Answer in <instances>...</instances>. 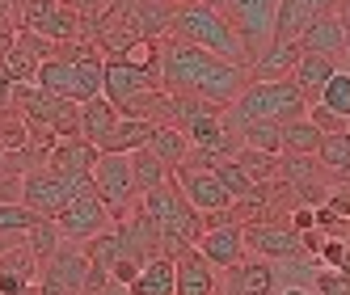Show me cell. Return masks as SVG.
<instances>
[{
	"label": "cell",
	"mask_w": 350,
	"mask_h": 295,
	"mask_svg": "<svg viewBox=\"0 0 350 295\" xmlns=\"http://www.w3.org/2000/svg\"><path fill=\"white\" fill-rule=\"evenodd\" d=\"M169 34H178V38H186L194 46H203V51L228 59V64H254L245 38L237 34V26L211 5V0H182V5L173 9Z\"/></svg>",
	"instance_id": "obj_1"
},
{
	"label": "cell",
	"mask_w": 350,
	"mask_h": 295,
	"mask_svg": "<svg viewBox=\"0 0 350 295\" xmlns=\"http://www.w3.org/2000/svg\"><path fill=\"white\" fill-rule=\"evenodd\" d=\"M139 207H144L148 219L157 224V232H161V240H165V253H169V257H178L182 249H194L198 236L207 232V215L190 207V199L178 190V182H173V178H169L165 186H157V190H148L144 199H139Z\"/></svg>",
	"instance_id": "obj_2"
},
{
	"label": "cell",
	"mask_w": 350,
	"mask_h": 295,
	"mask_svg": "<svg viewBox=\"0 0 350 295\" xmlns=\"http://www.w3.org/2000/svg\"><path fill=\"white\" fill-rule=\"evenodd\" d=\"M308 114V97L295 89V81H249L245 93L224 110V127L237 131L249 118H270V122H291ZM237 139V135H232Z\"/></svg>",
	"instance_id": "obj_3"
},
{
	"label": "cell",
	"mask_w": 350,
	"mask_h": 295,
	"mask_svg": "<svg viewBox=\"0 0 350 295\" xmlns=\"http://www.w3.org/2000/svg\"><path fill=\"white\" fill-rule=\"evenodd\" d=\"M215 64H219V55L203 51V46H194V42H186V38H178V34H165V38H161V68H157V81H161L165 93H186V97H194L198 85H203L211 72H215Z\"/></svg>",
	"instance_id": "obj_4"
},
{
	"label": "cell",
	"mask_w": 350,
	"mask_h": 295,
	"mask_svg": "<svg viewBox=\"0 0 350 295\" xmlns=\"http://www.w3.org/2000/svg\"><path fill=\"white\" fill-rule=\"evenodd\" d=\"M93 194L102 199V207L110 211V219H122V215H131L139 207V186H135V173H131V156H122V152H102L93 165Z\"/></svg>",
	"instance_id": "obj_5"
},
{
	"label": "cell",
	"mask_w": 350,
	"mask_h": 295,
	"mask_svg": "<svg viewBox=\"0 0 350 295\" xmlns=\"http://www.w3.org/2000/svg\"><path fill=\"white\" fill-rule=\"evenodd\" d=\"M211 5L237 26L245 38L249 55H258L266 42H274V17H279V0H211Z\"/></svg>",
	"instance_id": "obj_6"
},
{
	"label": "cell",
	"mask_w": 350,
	"mask_h": 295,
	"mask_svg": "<svg viewBox=\"0 0 350 295\" xmlns=\"http://www.w3.org/2000/svg\"><path fill=\"white\" fill-rule=\"evenodd\" d=\"M17 21H21V30H34L51 42H77L81 30H85L81 13L68 9L64 0H26V5L17 9Z\"/></svg>",
	"instance_id": "obj_7"
},
{
	"label": "cell",
	"mask_w": 350,
	"mask_h": 295,
	"mask_svg": "<svg viewBox=\"0 0 350 295\" xmlns=\"http://www.w3.org/2000/svg\"><path fill=\"white\" fill-rule=\"evenodd\" d=\"M89 182H72V178H59V173H51V169H34V173H26L21 178V203H26L30 211H38L42 219H55L77 194L85 190Z\"/></svg>",
	"instance_id": "obj_8"
},
{
	"label": "cell",
	"mask_w": 350,
	"mask_h": 295,
	"mask_svg": "<svg viewBox=\"0 0 350 295\" xmlns=\"http://www.w3.org/2000/svg\"><path fill=\"white\" fill-rule=\"evenodd\" d=\"M110 224H114V219H110V211L102 207V199L93 194V182L55 215V228H59L64 244H85V240H93V236H102Z\"/></svg>",
	"instance_id": "obj_9"
},
{
	"label": "cell",
	"mask_w": 350,
	"mask_h": 295,
	"mask_svg": "<svg viewBox=\"0 0 350 295\" xmlns=\"http://www.w3.org/2000/svg\"><path fill=\"white\" fill-rule=\"evenodd\" d=\"M93 262L85 257L81 244H59L51 262H42L38 275V295H85Z\"/></svg>",
	"instance_id": "obj_10"
},
{
	"label": "cell",
	"mask_w": 350,
	"mask_h": 295,
	"mask_svg": "<svg viewBox=\"0 0 350 295\" xmlns=\"http://www.w3.org/2000/svg\"><path fill=\"white\" fill-rule=\"evenodd\" d=\"M215 270H228L245 257V224L237 219V211H219V215H207V232L198 236L194 244Z\"/></svg>",
	"instance_id": "obj_11"
},
{
	"label": "cell",
	"mask_w": 350,
	"mask_h": 295,
	"mask_svg": "<svg viewBox=\"0 0 350 295\" xmlns=\"http://www.w3.org/2000/svg\"><path fill=\"white\" fill-rule=\"evenodd\" d=\"M279 173H283V182L295 190L299 207H325V199H329V190H334L329 173L321 169V160H317V156H295V152H283V156H279Z\"/></svg>",
	"instance_id": "obj_12"
},
{
	"label": "cell",
	"mask_w": 350,
	"mask_h": 295,
	"mask_svg": "<svg viewBox=\"0 0 350 295\" xmlns=\"http://www.w3.org/2000/svg\"><path fill=\"white\" fill-rule=\"evenodd\" d=\"M245 244L266 262L304 257V236H299L287 219H254V224H245Z\"/></svg>",
	"instance_id": "obj_13"
},
{
	"label": "cell",
	"mask_w": 350,
	"mask_h": 295,
	"mask_svg": "<svg viewBox=\"0 0 350 295\" xmlns=\"http://www.w3.org/2000/svg\"><path fill=\"white\" fill-rule=\"evenodd\" d=\"M173 182H178V190L190 199L194 211L203 215H219V211H232V194L224 190V182L215 178V169H198V165H182L173 169Z\"/></svg>",
	"instance_id": "obj_14"
},
{
	"label": "cell",
	"mask_w": 350,
	"mask_h": 295,
	"mask_svg": "<svg viewBox=\"0 0 350 295\" xmlns=\"http://www.w3.org/2000/svg\"><path fill=\"white\" fill-rule=\"evenodd\" d=\"M279 291V270L266 257H241L237 266L224 270L219 295H274Z\"/></svg>",
	"instance_id": "obj_15"
},
{
	"label": "cell",
	"mask_w": 350,
	"mask_h": 295,
	"mask_svg": "<svg viewBox=\"0 0 350 295\" xmlns=\"http://www.w3.org/2000/svg\"><path fill=\"white\" fill-rule=\"evenodd\" d=\"M97 156H102V148L89 143L85 135L59 139V143L51 148V156H46V169H51V173H59V178H72V182H89Z\"/></svg>",
	"instance_id": "obj_16"
},
{
	"label": "cell",
	"mask_w": 350,
	"mask_h": 295,
	"mask_svg": "<svg viewBox=\"0 0 350 295\" xmlns=\"http://www.w3.org/2000/svg\"><path fill=\"white\" fill-rule=\"evenodd\" d=\"M299 46H304L308 55H329V59H346V21L342 13H317L312 17V26L299 34Z\"/></svg>",
	"instance_id": "obj_17"
},
{
	"label": "cell",
	"mask_w": 350,
	"mask_h": 295,
	"mask_svg": "<svg viewBox=\"0 0 350 295\" xmlns=\"http://www.w3.org/2000/svg\"><path fill=\"white\" fill-rule=\"evenodd\" d=\"M173 262H178V295H219V270L198 249H182Z\"/></svg>",
	"instance_id": "obj_18"
},
{
	"label": "cell",
	"mask_w": 350,
	"mask_h": 295,
	"mask_svg": "<svg viewBox=\"0 0 350 295\" xmlns=\"http://www.w3.org/2000/svg\"><path fill=\"white\" fill-rule=\"evenodd\" d=\"M299 55H304V46L299 42H266L262 51L254 55V64H249V76L254 81H287L291 72H295V64H299Z\"/></svg>",
	"instance_id": "obj_19"
},
{
	"label": "cell",
	"mask_w": 350,
	"mask_h": 295,
	"mask_svg": "<svg viewBox=\"0 0 350 295\" xmlns=\"http://www.w3.org/2000/svg\"><path fill=\"white\" fill-rule=\"evenodd\" d=\"M342 64L338 59H329V55H299V64H295V72H291V81H295V89L308 97V106L321 97V89L334 81V72H338Z\"/></svg>",
	"instance_id": "obj_20"
},
{
	"label": "cell",
	"mask_w": 350,
	"mask_h": 295,
	"mask_svg": "<svg viewBox=\"0 0 350 295\" xmlns=\"http://www.w3.org/2000/svg\"><path fill=\"white\" fill-rule=\"evenodd\" d=\"M127 291H131V295H178V262H173L169 253L144 262L139 279H135Z\"/></svg>",
	"instance_id": "obj_21"
},
{
	"label": "cell",
	"mask_w": 350,
	"mask_h": 295,
	"mask_svg": "<svg viewBox=\"0 0 350 295\" xmlns=\"http://www.w3.org/2000/svg\"><path fill=\"white\" fill-rule=\"evenodd\" d=\"M118 106H110L106 97H93V102H85L81 106V135L89 139V143H97V148H106V139L114 135V127H118Z\"/></svg>",
	"instance_id": "obj_22"
},
{
	"label": "cell",
	"mask_w": 350,
	"mask_h": 295,
	"mask_svg": "<svg viewBox=\"0 0 350 295\" xmlns=\"http://www.w3.org/2000/svg\"><path fill=\"white\" fill-rule=\"evenodd\" d=\"M148 148L169 165V169H182L186 160H190V139H186V131L178 127V122H157L152 127V139H148Z\"/></svg>",
	"instance_id": "obj_23"
},
{
	"label": "cell",
	"mask_w": 350,
	"mask_h": 295,
	"mask_svg": "<svg viewBox=\"0 0 350 295\" xmlns=\"http://www.w3.org/2000/svg\"><path fill=\"white\" fill-rule=\"evenodd\" d=\"M241 148H258V152L270 156H283V122H270V118H249L232 131Z\"/></svg>",
	"instance_id": "obj_24"
},
{
	"label": "cell",
	"mask_w": 350,
	"mask_h": 295,
	"mask_svg": "<svg viewBox=\"0 0 350 295\" xmlns=\"http://www.w3.org/2000/svg\"><path fill=\"white\" fill-rule=\"evenodd\" d=\"M34 85L46 89V93H55V97H68V102H81V97H77V64L64 59V55L46 59V64L38 68V81H34Z\"/></svg>",
	"instance_id": "obj_25"
},
{
	"label": "cell",
	"mask_w": 350,
	"mask_h": 295,
	"mask_svg": "<svg viewBox=\"0 0 350 295\" xmlns=\"http://www.w3.org/2000/svg\"><path fill=\"white\" fill-rule=\"evenodd\" d=\"M81 249H85V257H89L93 266H102L106 275H110V266H114L118 257H131V253H127V236H122V228H118V219H114V224H110V228H106L102 236H93V240H85Z\"/></svg>",
	"instance_id": "obj_26"
},
{
	"label": "cell",
	"mask_w": 350,
	"mask_h": 295,
	"mask_svg": "<svg viewBox=\"0 0 350 295\" xmlns=\"http://www.w3.org/2000/svg\"><path fill=\"white\" fill-rule=\"evenodd\" d=\"M152 127H157L152 118H118V127H114V135L106 139L102 152H122V156H127V152H135V148H148Z\"/></svg>",
	"instance_id": "obj_27"
},
{
	"label": "cell",
	"mask_w": 350,
	"mask_h": 295,
	"mask_svg": "<svg viewBox=\"0 0 350 295\" xmlns=\"http://www.w3.org/2000/svg\"><path fill=\"white\" fill-rule=\"evenodd\" d=\"M131 156V173H135V186H139V194H148V190H157V186H165L169 178H173V169L152 152V148H135V152H127Z\"/></svg>",
	"instance_id": "obj_28"
},
{
	"label": "cell",
	"mask_w": 350,
	"mask_h": 295,
	"mask_svg": "<svg viewBox=\"0 0 350 295\" xmlns=\"http://www.w3.org/2000/svg\"><path fill=\"white\" fill-rule=\"evenodd\" d=\"M312 9L304 5V0H279V17H274V38L279 42H299V34H304L312 26Z\"/></svg>",
	"instance_id": "obj_29"
},
{
	"label": "cell",
	"mask_w": 350,
	"mask_h": 295,
	"mask_svg": "<svg viewBox=\"0 0 350 295\" xmlns=\"http://www.w3.org/2000/svg\"><path fill=\"white\" fill-rule=\"evenodd\" d=\"M321 131L312 127V118H291L283 122V152H295V156H317V148H321Z\"/></svg>",
	"instance_id": "obj_30"
},
{
	"label": "cell",
	"mask_w": 350,
	"mask_h": 295,
	"mask_svg": "<svg viewBox=\"0 0 350 295\" xmlns=\"http://www.w3.org/2000/svg\"><path fill=\"white\" fill-rule=\"evenodd\" d=\"M317 160L329 178H350V131L342 135H325L317 148Z\"/></svg>",
	"instance_id": "obj_31"
},
{
	"label": "cell",
	"mask_w": 350,
	"mask_h": 295,
	"mask_svg": "<svg viewBox=\"0 0 350 295\" xmlns=\"http://www.w3.org/2000/svg\"><path fill=\"white\" fill-rule=\"evenodd\" d=\"M211 169H215V178L224 182V190L232 194V203H245L249 194H254V182H249V173H245V165H241L237 156H219V160H215Z\"/></svg>",
	"instance_id": "obj_32"
},
{
	"label": "cell",
	"mask_w": 350,
	"mask_h": 295,
	"mask_svg": "<svg viewBox=\"0 0 350 295\" xmlns=\"http://www.w3.org/2000/svg\"><path fill=\"white\" fill-rule=\"evenodd\" d=\"M232 156L245 165V173H249L254 186H270L274 178H279V156H270V152H258V148H237Z\"/></svg>",
	"instance_id": "obj_33"
},
{
	"label": "cell",
	"mask_w": 350,
	"mask_h": 295,
	"mask_svg": "<svg viewBox=\"0 0 350 295\" xmlns=\"http://www.w3.org/2000/svg\"><path fill=\"white\" fill-rule=\"evenodd\" d=\"M21 244L38 257V262H51L55 257V249L64 244V236H59V228H55V219H38V224L21 236Z\"/></svg>",
	"instance_id": "obj_34"
},
{
	"label": "cell",
	"mask_w": 350,
	"mask_h": 295,
	"mask_svg": "<svg viewBox=\"0 0 350 295\" xmlns=\"http://www.w3.org/2000/svg\"><path fill=\"white\" fill-rule=\"evenodd\" d=\"M317 102H321L325 110H334L338 118L350 122V68H338V72H334V81L321 89Z\"/></svg>",
	"instance_id": "obj_35"
},
{
	"label": "cell",
	"mask_w": 350,
	"mask_h": 295,
	"mask_svg": "<svg viewBox=\"0 0 350 295\" xmlns=\"http://www.w3.org/2000/svg\"><path fill=\"white\" fill-rule=\"evenodd\" d=\"M38 211H30L26 203H0V232L5 236H26L38 224Z\"/></svg>",
	"instance_id": "obj_36"
},
{
	"label": "cell",
	"mask_w": 350,
	"mask_h": 295,
	"mask_svg": "<svg viewBox=\"0 0 350 295\" xmlns=\"http://www.w3.org/2000/svg\"><path fill=\"white\" fill-rule=\"evenodd\" d=\"M308 118H312V127H317L321 135H342V131H350V122H346V118H338L334 110H325L321 102H312V106H308Z\"/></svg>",
	"instance_id": "obj_37"
},
{
	"label": "cell",
	"mask_w": 350,
	"mask_h": 295,
	"mask_svg": "<svg viewBox=\"0 0 350 295\" xmlns=\"http://www.w3.org/2000/svg\"><path fill=\"white\" fill-rule=\"evenodd\" d=\"M312 291H317V295H350V279L338 275V270H317Z\"/></svg>",
	"instance_id": "obj_38"
},
{
	"label": "cell",
	"mask_w": 350,
	"mask_h": 295,
	"mask_svg": "<svg viewBox=\"0 0 350 295\" xmlns=\"http://www.w3.org/2000/svg\"><path fill=\"white\" fill-rule=\"evenodd\" d=\"M139 270H144V262H135V257H118V262L110 266V283H114V287H131V283L139 279Z\"/></svg>",
	"instance_id": "obj_39"
},
{
	"label": "cell",
	"mask_w": 350,
	"mask_h": 295,
	"mask_svg": "<svg viewBox=\"0 0 350 295\" xmlns=\"http://www.w3.org/2000/svg\"><path fill=\"white\" fill-rule=\"evenodd\" d=\"M325 211H334L338 219H346V224H350V182H342V186L329 190V199H325Z\"/></svg>",
	"instance_id": "obj_40"
},
{
	"label": "cell",
	"mask_w": 350,
	"mask_h": 295,
	"mask_svg": "<svg viewBox=\"0 0 350 295\" xmlns=\"http://www.w3.org/2000/svg\"><path fill=\"white\" fill-rule=\"evenodd\" d=\"M287 224H291L299 236H304V232H312V228H317V207H295Z\"/></svg>",
	"instance_id": "obj_41"
},
{
	"label": "cell",
	"mask_w": 350,
	"mask_h": 295,
	"mask_svg": "<svg viewBox=\"0 0 350 295\" xmlns=\"http://www.w3.org/2000/svg\"><path fill=\"white\" fill-rule=\"evenodd\" d=\"M0 203H21V173H0Z\"/></svg>",
	"instance_id": "obj_42"
},
{
	"label": "cell",
	"mask_w": 350,
	"mask_h": 295,
	"mask_svg": "<svg viewBox=\"0 0 350 295\" xmlns=\"http://www.w3.org/2000/svg\"><path fill=\"white\" fill-rule=\"evenodd\" d=\"M9 110H17V85L0 72V114H9Z\"/></svg>",
	"instance_id": "obj_43"
},
{
	"label": "cell",
	"mask_w": 350,
	"mask_h": 295,
	"mask_svg": "<svg viewBox=\"0 0 350 295\" xmlns=\"http://www.w3.org/2000/svg\"><path fill=\"white\" fill-rule=\"evenodd\" d=\"M304 5H308L312 13H334V9H338V0H304Z\"/></svg>",
	"instance_id": "obj_44"
},
{
	"label": "cell",
	"mask_w": 350,
	"mask_h": 295,
	"mask_svg": "<svg viewBox=\"0 0 350 295\" xmlns=\"http://www.w3.org/2000/svg\"><path fill=\"white\" fill-rule=\"evenodd\" d=\"M279 295H317L312 287H279Z\"/></svg>",
	"instance_id": "obj_45"
},
{
	"label": "cell",
	"mask_w": 350,
	"mask_h": 295,
	"mask_svg": "<svg viewBox=\"0 0 350 295\" xmlns=\"http://www.w3.org/2000/svg\"><path fill=\"white\" fill-rule=\"evenodd\" d=\"M338 275H346V279H350V249H346V257H342V266H338Z\"/></svg>",
	"instance_id": "obj_46"
},
{
	"label": "cell",
	"mask_w": 350,
	"mask_h": 295,
	"mask_svg": "<svg viewBox=\"0 0 350 295\" xmlns=\"http://www.w3.org/2000/svg\"><path fill=\"white\" fill-rule=\"evenodd\" d=\"M9 244H13V236H5V232H0V257L9 253Z\"/></svg>",
	"instance_id": "obj_47"
},
{
	"label": "cell",
	"mask_w": 350,
	"mask_h": 295,
	"mask_svg": "<svg viewBox=\"0 0 350 295\" xmlns=\"http://www.w3.org/2000/svg\"><path fill=\"white\" fill-rule=\"evenodd\" d=\"M165 5H169V0H165Z\"/></svg>",
	"instance_id": "obj_48"
}]
</instances>
